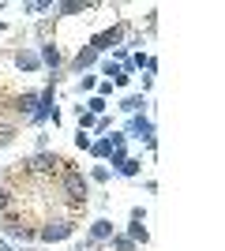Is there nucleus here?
I'll return each instance as SVG.
<instances>
[{
  "instance_id": "obj_8",
  "label": "nucleus",
  "mask_w": 225,
  "mask_h": 251,
  "mask_svg": "<svg viewBox=\"0 0 225 251\" xmlns=\"http://www.w3.org/2000/svg\"><path fill=\"white\" fill-rule=\"evenodd\" d=\"M147 94H128L124 101H120V113L124 116H135V113H147Z\"/></svg>"
},
{
  "instance_id": "obj_11",
  "label": "nucleus",
  "mask_w": 225,
  "mask_h": 251,
  "mask_svg": "<svg viewBox=\"0 0 225 251\" xmlns=\"http://www.w3.org/2000/svg\"><path fill=\"white\" fill-rule=\"evenodd\" d=\"M113 173H117V176H128V180H135L143 173V161L139 157H124V161H120L117 169H113Z\"/></svg>"
},
{
  "instance_id": "obj_5",
  "label": "nucleus",
  "mask_w": 225,
  "mask_h": 251,
  "mask_svg": "<svg viewBox=\"0 0 225 251\" xmlns=\"http://www.w3.org/2000/svg\"><path fill=\"white\" fill-rule=\"evenodd\" d=\"M98 60H101V56H98L90 45H79V52H75L72 60H68V72H79V75H83V72H90Z\"/></svg>"
},
{
  "instance_id": "obj_16",
  "label": "nucleus",
  "mask_w": 225,
  "mask_h": 251,
  "mask_svg": "<svg viewBox=\"0 0 225 251\" xmlns=\"http://www.w3.org/2000/svg\"><path fill=\"white\" fill-rule=\"evenodd\" d=\"M15 135H19V124H0V150L11 147V143H15Z\"/></svg>"
},
{
  "instance_id": "obj_14",
  "label": "nucleus",
  "mask_w": 225,
  "mask_h": 251,
  "mask_svg": "<svg viewBox=\"0 0 225 251\" xmlns=\"http://www.w3.org/2000/svg\"><path fill=\"white\" fill-rule=\"evenodd\" d=\"M11 210H15V191H11L8 184H0V218L11 214Z\"/></svg>"
},
{
  "instance_id": "obj_3",
  "label": "nucleus",
  "mask_w": 225,
  "mask_h": 251,
  "mask_svg": "<svg viewBox=\"0 0 225 251\" xmlns=\"http://www.w3.org/2000/svg\"><path fill=\"white\" fill-rule=\"evenodd\" d=\"M124 34H128V23L120 19V23H113V26H105V30H98L94 38H90V49L98 52V56H101V52H109V49H117L120 42H124Z\"/></svg>"
},
{
  "instance_id": "obj_27",
  "label": "nucleus",
  "mask_w": 225,
  "mask_h": 251,
  "mask_svg": "<svg viewBox=\"0 0 225 251\" xmlns=\"http://www.w3.org/2000/svg\"><path fill=\"white\" fill-rule=\"evenodd\" d=\"M15 251H38V248H34V244H23V248H15Z\"/></svg>"
},
{
  "instance_id": "obj_7",
  "label": "nucleus",
  "mask_w": 225,
  "mask_h": 251,
  "mask_svg": "<svg viewBox=\"0 0 225 251\" xmlns=\"http://www.w3.org/2000/svg\"><path fill=\"white\" fill-rule=\"evenodd\" d=\"M11 109H15V113H19L23 120H26V116H30L34 109H38V90H26V94H19L15 101H11Z\"/></svg>"
},
{
  "instance_id": "obj_22",
  "label": "nucleus",
  "mask_w": 225,
  "mask_h": 251,
  "mask_svg": "<svg viewBox=\"0 0 225 251\" xmlns=\"http://www.w3.org/2000/svg\"><path fill=\"white\" fill-rule=\"evenodd\" d=\"M75 147H79V150H90V131H75Z\"/></svg>"
},
{
  "instance_id": "obj_19",
  "label": "nucleus",
  "mask_w": 225,
  "mask_h": 251,
  "mask_svg": "<svg viewBox=\"0 0 225 251\" xmlns=\"http://www.w3.org/2000/svg\"><path fill=\"white\" fill-rule=\"evenodd\" d=\"M94 86H98V75L83 72V75H79V86H75V90H79V94H94Z\"/></svg>"
},
{
  "instance_id": "obj_6",
  "label": "nucleus",
  "mask_w": 225,
  "mask_h": 251,
  "mask_svg": "<svg viewBox=\"0 0 225 251\" xmlns=\"http://www.w3.org/2000/svg\"><path fill=\"white\" fill-rule=\"evenodd\" d=\"M11 64H15L19 72H42L38 49H15V52H11Z\"/></svg>"
},
{
  "instance_id": "obj_1",
  "label": "nucleus",
  "mask_w": 225,
  "mask_h": 251,
  "mask_svg": "<svg viewBox=\"0 0 225 251\" xmlns=\"http://www.w3.org/2000/svg\"><path fill=\"white\" fill-rule=\"evenodd\" d=\"M75 229H79V221H72V218H45L38 225V240L42 244H64L75 236Z\"/></svg>"
},
{
  "instance_id": "obj_20",
  "label": "nucleus",
  "mask_w": 225,
  "mask_h": 251,
  "mask_svg": "<svg viewBox=\"0 0 225 251\" xmlns=\"http://www.w3.org/2000/svg\"><path fill=\"white\" fill-rule=\"evenodd\" d=\"M49 34H53V19H38V26H34V38H38V45L49 42Z\"/></svg>"
},
{
  "instance_id": "obj_26",
  "label": "nucleus",
  "mask_w": 225,
  "mask_h": 251,
  "mask_svg": "<svg viewBox=\"0 0 225 251\" xmlns=\"http://www.w3.org/2000/svg\"><path fill=\"white\" fill-rule=\"evenodd\" d=\"M0 251H15V244H11V240H4V236H0Z\"/></svg>"
},
{
  "instance_id": "obj_9",
  "label": "nucleus",
  "mask_w": 225,
  "mask_h": 251,
  "mask_svg": "<svg viewBox=\"0 0 225 251\" xmlns=\"http://www.w3.org/2000/svg\"><path fill=\"white\" fill-rule=\"evenodd\" d=\"M90 8H94L90 0H60V4H53V11H60V15H83Z\"/></svg>"
},
{
  "instance_id": "obj_13",
  "label": "nucleus",
  "mask_w": 225,
  "mask_h": 251,
  "mask_svg": "<svg viewBox=\"0 0 225 251\" xmlns=\"http://www.w3.org/2000/svg\"><path fill=\"white\" fill-rule=\"evenodd\" d=\"M105 248H109V251H139V248H135V244L128 240V236H124V232H113Z\"/></svg>"
},
{
  "instance_id": "obj_17",
  "label": "nucleus",
  "mask_w": 225,
  "mask_h": 251,
  "mask_svg": "<svg viewBox=\"0 0 225 251\" xmlns=\"http://www.w3.org/2000/svg\"><path fill=\"white\" fill-rule=\"evenodd\" d=\"M23 11H26V15H38V11H53V0H26V4H23Z\"/></svg>"
},
{
  "instance_id": "obj_10",
  "label": "nucleus",
  "mask_w": 225,
  "mask_h": 251,
  "mask_svg": "<svg viewBox=\"0 0 225 251\" xmlns=\"http://www.w3.org/2000/svg\"><path fill=\"white\" fill-rule=\"evenodd\" d=\"M90 157H98V161H109V154H113V143H109V135H98L90 139V150H86Z\"/></svg>"
},
{
  "instance_id": "obj_24",
  "label": "nucleus",
  "mask_w": 225,
  "mask_h": 251,
  "mask_svg": "<svg viewBox=\"0 0 225 251\" xmlns=\"http://www.w3.org/2000/svg\"><path fill=\"white\" fill-rule=\"evenodd\" d=\"M139 45H143V34H131V38H128V45H124V52H131V49H139Z\"/></svg>"
},
{
  "instance_id": "obj_4",
  "label": "nucleus",
  "mask_w": 225,
  "mask_h": 251,
  "mask_svg": "<svg viewBox=\"0 0 225 251\" xmlns=\"http://www.w3.org/2000/svg\"><path fill=\"white\" fill-rule=\"evenodd\" d=\"M38 60H42V68H49V72H60V68H64V52L56 49V42H42L38 45Z\"/></svg>"
},
{
  "instance_id": "obj_18",
  "label": "nucleus",
  "mask_w": 225,
  "mask_h": 251,
  "mask_svg": "<svg viewBox=\"0 0 225 251\" xmlns=\"http://www.w3.org/2000/svg\"><path fill=\"white\" fill-rule=\"evenodd\" d=\"M75 116H79V131H94V124H98V116L83 113V105H75Z\"/></svg>"
},
{
  "instance_id": "obj_21",
  "label": "nucleus",
  "mask_w": 225,
  "mask_h": 251,
  "mask_svg": "<svg viewBox=\"0 0 225 251\" xmlns=\"http://www.w3.org/2000/svg\"><path fill=\"white\" fill-rule=\"evenodd\" d=\"M98 72H101V79H109V83H113V79L120 75V68H117L113 60H98Z\"/></svg>"
},
{
  "instance_id": "obj_12",
  "label": "nucleus",
  "mask_w": 225,
  "mask_h": 251,
  "mask_svg": "<svg viewBox=\"0 0 225 251\" xmlns=\"http://www.w3.org/2000/svg\"><path fill=\"white\" fill-rule=\"evenodd\" d=\"M105 109H109V101H105V98H98V94H90L83 101V113H90V116H105Z\"/></svg>"
},
{
  "instance_id": "obj_15",
  "label": "nucleus",
  "mask_w": 225,
  "mask_h": 251,
  "mask_svg": "<svg viewBox=\"0 0 225 251\" xmlns=\"http://www.w3.org/2000/svg\"><path fill=\"white\" fill-rule=\"evenodd\" d=\"M86 180H94V184H109V180H113V169L109 165H90V176Z\"/></svg>"
},
{
  "instance_id": "obj_2",
  "label": "nucleus",
  "mask_w": 225,
  "mask_h": 251,
  "mask_svg": "<svg viewBox=\"0 0 225 251\" xmlns=\"http://www.w3.org/2000/svg\"><path fill=\"white\" fill-rule=\"evenodd\" d=\"M120 131H124V139H139V143H147V150H154V147H158V139H154V120H150L147 113L128 116Z\"/></svg>"
},
{
  "instance_id": "obj_23",
  "label": "nucleus",
  "mask_w": 225,
  "mask_h": 251,
  "mask_svg": "<svg viewBox=\"0 0 225 251\" xmlns=\"http://www.w3.org/2000/svg\"><path fill=\"white\" fill-rule=\"evenodd\" d=\"M34 147H38V150H49V135H45V131H38V135H34Z\"/></svg>"
},
{
  "instance_id": "obj_25",
  "label": "nucleus",
  "mask_w": 225,
  "mask_h": 251,
  "mask_svg": "<svg viewBox=\"0 0 225 251\" xmlns=\"http://www.w3.org/2000/svg\"><path fill=\"white\" fill-rule=\"evenodd\" d=\"M128 218H131V221H147V210H143V206H131Z\"/></svg>"
}]
</instances>
